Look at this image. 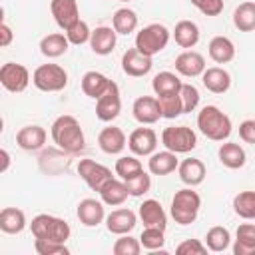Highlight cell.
Wrapping results in <instances>:
<instances>
[{
    "mask_svg": "<svg viewBox=\"0 0 255 255\" xmlns=\"http://www.w3.org/2000/svg\"><path fill=\"white\" fill-rule=\"evenodd\" d=\"M98 193H100L102 201H104L106 205H112V207L122 205V203L128 199V195H129L126 181H124V179L120 181V179H116V177H112V179H110Z\"/></svg>",
    "mask_w": 255,
    "mask_h": 255,
    "instance_id": "obj_26",
    "label": "cell"
},
{
    "mask_svg": "<svg viewBox=\"0 0 255 255\" xmlns=\"http://www.w3.org/2000/svg\"><path fill=\"white\" fill-rule=\"evenodd\" d=\"M173 38H175V44L179 48H187L189 50L199 42V28L191 20H181V22L175 24Z\"/></svg>",
    "mask_w": 255,
    "mask_h": 255,
    "instance_id": "obj_30",
    "label": "cell"
},
{
    "mask_svg": "<svg viewBox=\"0 0 255 255\" xmlns=\"http://www.w3.org/2000/svg\"><path fill=\"white\" fill-rule=\"evenodd\" d=\"M0 84L12 92V94H18V92H24L30 84V72L26 66L22 64H16V62H6L2 68H0Z\"/></svg>",
    "mask_w": 255,
    "mask_h": 255,
    "instance_id": "obj_8",
    "label": "cell"
},
{
    "mask_svg": "<svg viewBox=\"0 0 255 255\" xmlns=\"http://www.w3.org/2000/svg\"><path fill=\"white\" fill-rule=\"evenodd\" d=\"M68 46H70V40L68 36L60 34V32H54V34H48L42 38L40 42V52L46 56V58H60L62 54L68 52Z\"/></svg>",
    "mask_w": 255,
    "mask_h": 255,
    "instance_id": "obj_32",
    "label": "cell"
},
{
    "mask_svg": "<svg viewBox=\"0 0 255 255\" xmlns=\"http://www.w3.org/2000/svg\"><path fill=\"white\" fill-rule=\"evenodd\" d=\"M233 24L239 32L255 30V2H241L233 12Z\"/></svg>",
    "mask_w": 255,
    "mask_h": 255,
    "instance_id": "obj_33",
    "label": "cell"
},
{
    "mask_svg": "<svg viewBox=\"0 0 255 255\" xmlns=\"http://www.w3.org/2000/svg\"><path fill=\"white\" fill-rule=\"evenodd\" d=\"M26 227V215L18 207H4L0 211V229L8 235H16L24 231Z\"/></svg>",
    "mask_w": 255,
    "mask_h": 255,
    "instance_id": "obj_29",
    "label": "cell"
},
{
    "mask_svg": "<svg viewBox=\"0 0 255 255\" xmlns=\"http://www.w3.org/2000/svg\"><path fill=\"white\" fill-rule=\"evenodd\" d=\"M177 255H205L207 245H203L199 239H185L175 247Z\"/></svg>",
    "mask_w": 255,
    "mask_h": 255,
    "instance_id": "obj_46",
    "label": "cell"
},
{
    "mask_svg": "<svg viewBox=\"0 0 255 255\" xmlns=\"http://www.w3.org/2000/svg\"><path fill=\"white\" fill-rule=\"evenodd\" d=\"M179 165L177 161V153L165 149V151H155L149 155V161H147V167L153 175H167L171 171H175Z\"/></svg>",
    "mask_w": 255,
    "mask_h": 255,
    "instance_id": "obj_24",
    "label": "cell"
},
{
    "mask_svg": "<svg viewBox=\"0 0 255 255\" xmlns=\"http://www.w3.org/2000/svg\"><path fill=\"white\" fill-rule=\"evenodd\" d=\"M175 70L185 78H195L205 72V58L195 50H185L175 58Z\"/></svg>",
    "mask_w": 255,
    "mask_h": 255,
    "instance_id": "obj_14",
    "label": "cell"
},
{
    "mask_svg": "<svg viewBox=\"0 0 255 255\" xmlns=\"http://www.w3.org/2000/svg\"><path fill=\"white\" fill-rule=\"evenodd\" d=\"M50 10H52V16H54L56 24L62 30H68L70 26H74L80 20V10H78L76 0H52Z\"/></svg>",
    "mask_w": 255,
    "mask_h": 255,
    "instance_id": "obj_13",
    "label": "cell"
},
{
    "mask_svg": "<svg viewBox=\"0 0 255 255\" xmlns=\"http://www.w3.org/2000/svg\"><path fill=\"white\" fill-rule=\"evenodd\" d=\"M0 155H2V167H0V171L4 173V171L8 169V165H10V155H8V151H6V149H2V151H0Z\"/></svg>",
    "mask_w": 255,
    "mask_h": 255,
    "instance_id": "obj_50",
    "label": "cell"
},
{
    "mask_svg": "<svg viewBox=\"0 0 255 255\" xmlns=\"http://www.w3.org/2000/svg\"><path fill=\"white\" fill-rule=\"evenodd\" d=\"M131 112H133V118L139 124H155L161 118L159 102H157V98H151V96L137 98L131 106Z\"/></svg>",
    "mask_w": 255,
    "mask_h": 255,
    "instance_id": "obj_15",
    "label": "cell"
},
{
    "mask_svg": "<svg viewBox=\"0 0 255 255\" xmlns=\"http://www.w3.org/2000/svg\"><path fill=\"white\" fill-rule=\"evenodd\" d=\"M143 167H141V161L139 159H135L133 155H124V157H120L118 161H116V173L126 181V179H129V177H133L135 173H139Z\"/></svg>",
    "mask_w": 255,
    "mask_h": 255,
    "instance_id": "obj_39",
    "label": "cell"
},
{
    "mask_svg": "<svg viewBox=\"0 0 255 255\" xmlns=\"http://www.w3.org/2000/svg\"><path fill=\"white\" fill-rule=\"evenodd\" d=\"M118 2H129V0H118Z\"/></svg>",
    "mask_w": 255,
    "mask_h": 255,
    "instance_id": "obj_51",
    "label": "cell"
},
{
    "mask_svg": "<svg viewBox=\"0 0 255 255\" xmlns=\"http://www.w3.org/2000/svg\"><path fill=\"white\" fill-rule=\"evenodd\" d=\"M201 82L209 92L225 94L231 86V76H229L227 70H223L219 66H213V68H205V72L201 74Z\"/></svg>",
    "mask_w": 255,
    "mask_h": 255,
    "instance_id": "obj_22",
    "label": "cell"
},
{
    "mask_svg": "<svg viewBox=\"0 0 255 255\" xmlns=\"http://www.w3.org/2000/svg\"><path fill=\"white\" fill-rule=\"evenodd\" d=\"M16 143L26 151H36L46 143V129L42 126H24L16 133Z\"/></svg>",
    "mask_w": 255,
    "mask_h": 255,
    "instance_id": "obj_23",
    "label": "cell"
},
{
    "mask_svg": "<svg viewBox=\"0 0 255 255\" xmlns=\"http://www.w3.org/2000/svg\"><path fill=\"white\" fill-rule=\"evenodd\" d=\"M183 82L173 74V72H159L155 74L151 88L155 92V96H165V94H177L181 90Z\"/></svg>",
    "mask_w": 255,
    "mask_h": 255,
    "instance_id": "obj_34",
    "label": "cell"
},
{
    "mask_svg": "<svg viewBox=\"0 0 255 255\" xmlns=\"http://www.w3.org/2000/svg\"><path fill=\"white\" fill-rule=\"evenodd\" d=\"M139 219L143 221V227H157V229L165 231L167 215H165L161 203L155 199H145L139 205Z\"/></svg>",
    "mask_w": 255,
    "mask_h": 255,
    "instance_id": "obj_20",
    "label": "cell"
},
{
    "mask_svg": "<svg viewBox=\"0 0 255 255\" xmlns=\"http://www.w3.org/2000/svg\"><path fill=\"white\" fill-rule=\"evenodd\" d=\"M112 24H114V30L118 34H131L135 28H137V14L129 8H120L114 12V18H112Z\"/></svg>",
    "mask_w": 255,
    "mask_h": 255,
    "instance_id": "obj_35",
    "label": "cell"
},
{
    "mask_svg": "<svg viewBox=\"0 0 255 255\" xmlns=\"http://www.w3.org/2000/svg\"><path fill=\"white\" fill-rule=\"evenodd\" d=\"M128 139H126V133L116 128V126H110V128H104L98 135V145L104 153L108 155H118L122 153V149L126 147Z\"/></svg>",
    "mask_w": 255,
    "mask_h": 255,
    "instance_id": "obj_16",
    "label": "cell"
},
{
    "mask_svg": "<svg viewBox=\"0 0 255 255\" xmlns=\"http://www.w3.org/2000/svg\"><path fill=\"white\" fill-rule=\"evenodd\" d=\"M199 207H201V197L197 195V191H193L191 187L179 189L171 199V217L179 225H189L197 219Z\"/></svg>",
    "mask_w": 255,
    "mask_h": 255,
    "instance_id": "obj_4",
    "label": "cell"
},
{
    "mask_svg": "<svg viewBox=\"0 0 255 255\" xmlns=\"http://www.w3.org/2000/svg\"><path fill=\"white\" fill-rule=\"evenodd\" d=\"M239 137L245 143L255 145V120H245V122L239 124Z\"/></svg>",
    "mask_w": 255,
    "mask_h": 255,
    "instance_id": "obj_48",
    "label": "cell"
},
{
    "mask_svg": "<svg viewBox=\"0 0 255 255\" xmlns=\"http://www.w3.org/2000/svg\"><path fill=\"white\" fill-rule=\"evenodd\" d=\"M76 215H78V219H80L82 225H86V227H98L104 221V217H106V213H104V201L90 199V197L88 199H82L78 203Z\"/></svg>",
    "mask_w": 255,
    "mask_h": 255,
    "instance_id": "obj_17",
    "label": "cell"
},
{
    "mask_svg": "<svg viewBox=\"0 0 255 255\" xmlns=\"http://www.w3.org/2000/svg\"><path fill=\"white\" fill-rule=\"evenodd\" d=\"M128 147L135 155H151L157 147V135L151 128H137L129 133Z\"/></svg>",
    "mask_w": 255,
    "mask_h": 255,
    "instance_id": "obj_12",
    "label": "cell"
},
{
    "mask_svg": "<svg viewBox=\"0 0 255 255\" xmlns=\"http://www.w3.org/2000/svg\"><path fill=\"white\" fill-rule=\"evenodd\" d=\"M112 251H114V255H137L141 251V243H139V239H133L126 233L120 239H116Z\"/></svg>",
    "mask_w": 255,
    "mask_h": 255,
    "instance_id": "obj_43",
    "label": "cell"
},
{
    "mask_svg": "<svg viewBox=\"0 0 255 255\" xmlns=\"http://www.w3.org/2000/svg\"><path fill=\"white\" fill-rule=\"evenodd\" d=\"M110 84H112V80H108L102 72H96V70L86 72L82 76V92L88 98H94V100H98L110 88Z\"/></svg>",
    "mask_w": 255,
    "mask_h": 255,
    "instance_id": "obj_28",
    "label": "cell"
},
{
    "mask_svg": "<svg viewBox=\"0 0 255 255\" xmlns=\"http://www.w3.org/2000/svg\"><path fill=\"white\" fill-rule=\"evenodd\" d=\"M10 42H12V30L6 22H2L0 24V46L6 48V46H10Z\"/></svg>",
    "mask_w": 255,
    "mask_h": 255,
    "instance_id": "obj_49",
    "label": "cell"
},
{
    "mask_svg": "<svg viewBox=\"0 0 255 255\" xmlns=\"http://www.w3.org/2000/svg\"><path fill=\"white\" fill-rule=\"evenodd\" d=\"M137 223V217L131 209H116L106 217V227L114 235H126L129 233Z\"/></svg>",
    "mask_w": 255,
    "mask_h": 255,
    "instance_id": "obj_21",
    "label": "cell"
},
{
    "mask_svg": "<svg viewBox=\"0 0 255 255\" xmlns=\"http://www.w3.org/2000/svg\"><path fill=\"white\" fill-rule=\"evenodd\" d=\"M217 155H219V161H221L225 167H229V169H239V167H243L245 161H247L245 149H243L239 143H235V141L221 143Z\"/></svg>",
    "mask_w": 255,
    "mask_h": 255,
    "instance_id": "obj_25",
    "label": "cell"
},
{
    "mask_svg": "<svg viewBox=\"0 0 255 255\" xmlns=\"http://www.w3.org/2000/svg\"><path fill=\"white\" fill-rule=\"evenodd\" d=\"M151 66H153L151 56L139 52L137 48H129L122 56V70H124V74L131 76V78H141V76L149 74Z\"/></svg>",
    "mask_w": 255,
    "mask_h": 255,
    "instance_id": "obj_11",
    "label": "cell"
},
{
    "mask_svg": "<svg viewBox=\"0 0 255 255\" xmlns=\"http://www.w3.org/2000/svg\"><path fill=\"white\" fill-rule=\"evenodd\" d=\"M161 143L173 153H189L197 145V135L187 126H169L161 131Z\"/></svg>",
    "mask_w": 255,
    "mask_h": 255,
    "instance_id": "obj_7",
    "label": "cell"
},
{
    "mask_svg": "<svg viewBox=\"0 0 255 255\" xmlns=\"http://www.w3.org/2000/svg\"><path fill=\"white\" fill-rule=\"evenodd\" d=\"M229 243H231V235H229V231H227L225 227H221V225L211 227V229L207 231V235H205V245H207V249L213 251V253L225 251V249L229 247Z\"/></svg>",
    "mask_w": 255,
    "mask_h": 255,
    "instance_id": "obj_36",
    "label": "cell"
},
{
    "mask_svg": "<svg viewBox=\"0 0 255 255\" xmlns=\"http://www.w3.org/2000/svg\"><path fill=\"white\" fill-rule=\"evenodd\" d=\"M235 255H255V225L243 223L237 227V239L233 245Z\"/></svg>",
    "mask_w": 255,
    "mask_h": 255,
    "instance_id": "obj_31",
    "label": "cell"
},
{
    "mask_svg": "<svg viewBox=\"0 0 255 255\" xmlns=\"http://www.w3.org/2000/svg\"><path fill=\"white\" fill-rule=\"evenodd\" d=\"M179 96H181V104H183V114H189L197 108L199 104V92L195 86L191 84H183L181 90H179Z\"/></svg>",
    "mask_w": 255,
    "mask_h": 255,
    "instance_id": "obj_44",
    "label": "cell"
},
{
    "mask_svg": "<svg viewBox=\"0 0 255 255\" xmlns=\"http://www.w3.org/2000/svg\"><path fill=\"white\" fill-rule=\"evenodd\" d=\"M233 211L243 219H255V191H239L233 197Z\"/></svg>",
    "mask_w": 255,
    "mask_h": 255,
    "instance_id": "obj_37",
    "label": "cell"
},
{
    "mask_svg": "<svg viewBox=\"0 0 255 255\" xmlns=\"http://www.w3.org/2000/svg\"><path fill=\"white\" fill-rule=\"evenodd\" d=\"M169 42V30L163 24H147L135 36V48L147 56L159 54Z\"/></svg>",
    "mask_w": 255,
    "mask_h": 255,
    "instance_id": "obj_5",
    "label": "cell"
},
{
    "mask_svg": "<svg viewBox=\"0 0 255 255\" xmlns=\"http://www.w3.org/2000/svg\"><path fill=\"white\" fill-rule=\"evenodd\" d=\"M34 249L40 255H68L70 253L66 243H54V241H42V239L34 241Z\"/></svg>",
    "mask_w": 255,
    "mask_h": 255,
    "instance_id": "obj_45",
    "label": "cell"
},
{
    "mask_svg": "<svg viewBox=\"0 0 255 255\" xmlns=\"http://www.w3.org/2000/svg\"><path fill=\"white\" fill-rule=\"evenodd\" d=\"M32 235L34 239H42V241H54V243H66V239L70 237V225L68 221L48 215V213H40L32 219L30 223Z\"/></svg>",
    "mask_w": 255,
    "mask_h": 255,
    "instance_id": "obj_3",
    "label": "cell"
},
{
    "mask_svg": "<svg viewBox=\"0 0 255 255\" xmlns=\"http://www.w3.org/2000/svg\"><path fill=\"white\" fill-rule=\"evenodd\" d=\"M78 173H80V177L88 183V187L94 189V191H100V189L114 177L110 167H106V165H102V163H98V161H94V159H80V163H78Z\"/></svg>",
    "mask_w": 255,
    "mask_h": 255,
    "instance_id": "obj_9",
    "label": "cell"
},
{
    "mask_svg": "<svg viewBox=\"0 0 255 255\" xmlns=\"http://www.w3.org/2000/svg\"><path fill=\"white\" fill-rule=\"evenodd\" d=\"M191 4L205 16H219L223 12V0H191Z\"/></svg>",
    "mask_w": 255,
    "mask_h": 255,
    "instance_id": "obj_47",
    "label": "cell"
},
{
    "mask_svg": "<svg viewBox=\"0 0 255 255\" xmlns=\"http://www.w3.org/2000/svg\"><path fill=\"white\" fill-rule=\"evenodd\" d=\"M177 173H179V179H181L185 185L195 187V185L203 183L207 169H205V165H203L201 159H197V157H187V159H183V161L177 165Z\"/></svg>",
    "mask_w": 255,
    "mask_h": 255,
    "instance_id": "obj_19",
    "label": "cell"
},
{
    "mask_svg": "<svg viewBox=\"0 0 255 255\" xmlns=\"http://www.w3.org/2000/svg\"><path fill=\"white\" fill-rule=\"evenodd\" d=\"M32 84L42 92H60L68 86V72L58 64H42L34 70Z\"/></svg>",
    "mask_w": 255,
    "mask_h": 255,
    "instance_id": "obj_6",
    "label": "cell"
},
{
    "mask_svg": "<svg viewBox=\"0 0 255 255\" xmlns=\"http://www.w3.org/2000/svg\"><path fill=\"white\" fill-rule=\"evenodd\" d=\"M159 102V110H161V118L173 120L177 116L183 114V104H181V96L177 94H165V96H157Z\"/></svg>",
    "mask_w": 255,
    "mask_h": 255,
    "instance_id": "obj_38",
    "label": "cell"
},
{
    "mask_svg": "<svg viewBox=\"0 0 255 255\" xmlns=\"http://www.w3.org/2000/svg\"><path fill=\"white\" fill-rule=\"evenodd\" d=\"M207 50H209V58L213 62H217V64H227V62H231L235 58V44L227 36L211 38Z\"/></svg>",
    "mask_w": 255,
    "mask_h": 255,
    "instance_id": "obj_27",
    "label": "cell"
},
{
    "mask_svg": "<svg viewBox=\"0 0 255 255\" xmlns=\"http://www.w3.org/2000/svg\"><path fill=\"white\" fill-rule=\"evenodd\" d=\"M139 243L141 247L149 249V251H155V249H161L165 239H163V229H157V227H145L139 235Z\"/></svg>",
    "mask_w": 255,
    "mask_h": 255,
    "instance_id": "obj_41",
    "label": "cell"
},
{
    "mask_svg": "<svg viewBox=\"0 0 255 255\" xmlns=\"http://www.w3.org/2000/svg\"><path fill=\"white\" fill-rule=\"evenodd\" d=\"M52 139L54 143L68 151V153H78L86 147V139H84V131H82V126L80 122L74 118V116H60L54 120L52 124Z\"/></svg>",
    "mask_w": 255,
    "mask_h": 255,
    "instance_id": "obj_1",
    "label": "cell"
},
{
    "mask_svg": "<svg viewBox=\"0 0 255 255\" xmlns=\"http://www.w3.org/2000/svg\"><path fill=\"white\" fill-rule=\"evenodd\" d=\"M199 131L211 141H223L231 133V120L217 106H203L197 114Z\"/></svg>",
    "mask_w": 255,
    "mask_h": 255,
    "instance_id": "obj_2",
    "label": "cell"
},
{
    "mask_svg": "<svg viewBox=\"0 0 255 255\" xmlns=\"http://www.w3.org/2000/svg\"><path fill=\"white\" fill-rule=\"evenodd\" d=\"M120 112H122L120 88L116 82H112L110 88L96 100V116L100 122H112L120 116Z\"/></svg>",
    "mask_w": 255,
    "mask_h": 255,
    "instance_id": "obj_10",
    "label": "cell"
},
{
    "mask_svg": "<svg viewBox=\"0 0 255 255\" xmlns=\"http://www.w3.org/2000/svg\"><path fill=\"white\" fill-rule=\"evenodd\" d=\"M126 185H128L129 195H133V197H141L143 193H147V191H149V187H151V177L141 169V171H139V173H135L133 177L126 179Z\"/></svg>",
    "mask_w": 255,
    "mask_h": 255,
    "instance_id": "obj_40",
    "label": "cell"
},
{
    "mask_svg": "<svg viewBox=\"0 0 255 255\" xmlns=\"http://www.w3.org/2000/svg\"><path fill=\"white\" fill-rule=\"evenodd\" d=\"M66 36H68L70 44H74V46H82V44L90 42L92 30H90V26H88L84 20H78L74 26H70V28L66 30Z\"/></svg>",
    "mask_w": 255,
    "mask_h": 255,
    "instance_id": "obj_42",
    "label": "cell"
},
{
    "mask_svg": "<svg viewBox=\"0 0 255 255\" xmlns=\"http://www.w3.org/2000/svg\"><path fill=\"white\" fill-rule=\"evenodd\" d=\"M116 30L110 26H98L96 30H92L90 36V48L94 54L98 56H108L112 54V50L116 48Z\"/></svg>",
    "mask_w": 255,
    "mask_h": 255,
    "instance_id": "obj_18",
    "label": "cell"
}]
</instances>
